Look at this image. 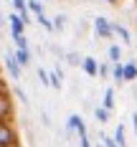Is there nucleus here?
Segmentation results:
<instances>
[{"label":"nucleus","mask_w":137,"mask_h":147,"mask_svg":"<svg viewBox=\"0 0 137 147\" xmlns=\"http://www.w3.org/2000/svg\"><path fill=\"white\" fill-rule=\"evenodd\" d=\"M0 147H20V137L13 122H3L0 119Z\"/></svg>","instance_id":"nucleus-1"},{"label":"nucleus","mask_w":137,"mask_h":147,"mask_svg":"<svg viewBox=\"0 0 137 147\" xmlns=\"http://www.w3.org/2000/svg\"><path fill=\"white\" fill-rule=\"evenodd\" d=\"M13 117H15V104L10 99V94L5 91V86H0V119L13 122Z\"/></svg>","instance_id":"nucleus-2"},{"label":"nucleus","mask_w":137,"mask_h":147,"mask_svg":"<svg viewBox=\"0 0 137 147\" xmlns=\"http://www.w3.org/2000/svg\"><path fill=\"white\" fill-rule=\"evenodd\" d=\"M71 132H76L79 137H81V134H89L81 114H69V119H66V134H71Z\"/></svg>","instance_id":"nucleus-3"},{"label":"nucleus","mask_w":137,"mask_h":147,"mask_svg":"<svg viewBox=\"0 0 137 147\" xmlns=\"http://www.w3.org/2000/svg\"><path fill=\"white\" fill-rule=\"evenodd\" d=\"M94 33H97V38H112V23H109V18L97 15L94 18Z\"/></svg>","instance_id":"nucleus-4"},{"label":"nucleus","mask_w":137,"mask_h":147,"mask_svg":"<svg viewBox=\"0 0 137 147\" xmlns=\"http://www.w3.org/2000/svg\"><path fill=\"white\" fill-rule=\"evenodd\" d=\"M5 69H8V74H10V79H15V81L23 76V69H20V66H18V61L13 59V51H8V53H5Z\"/></svg>","instance_id":"nucleus-5"},{"label":"nucleus","mask_w":137,"mask_h":147,"mask_svg":"<svg viewBox=\"0 0 137 147\" xmlns=\"http://www.w3.org/2000/svg\"><path fill=\"white\" fill-rule=\"evenodd\" d=\"M79 66H81V71L86 74V76H91V79H94V76H97V69H99V61L94 59V56H84Z\"/></svg>","instance_id":"nucleus-6"},{"label":"nucleus","mask_w":137,"mask_h":147,"mask_svg":"<svg viewBox=\"0 0 137 147\" xmlns=\"http://www.w3.org/2000/svg\"><path fill=\"white\" fill-rule=\"evenodd\" d=\"M8 20H10V33H13V38L26 36V26H23V20L18 18V13H10V15H8Z\"/></svg>","instance_id":"nucleus-7"},{"label":"nucleus","mask_w":137,"mask_h":147,"mask_svg":"<svg viewBox=\"0 0 137 147\" xmlns=\"http://www.w3.org/2000/svg\"><path fill=\"white\" fill-rule=\"evenodd\" d=\"M112 36H119V41L124 46L132 43V38H130V30H127V26H122V23H112Z\"/></svg>","instance_id":"nucleus-8"},{"label":"nucleus","mask_w":137,"mask_h":147,"mask_svg":"<svg viewBox=\"0 0 137 147\" xmlns=\"http://www.w3.org/2000/svg\"><path fill=\"white\" fill-rule=\"evenodd\" d=\"M122 81H137V63H122Z\"/></svg>","instance_id":"nucleus-9"},{"label":"nucleus","mask_w":137,"mask_h":147,"mask_svg":"<svg viewBox=\"0 0 137 147\" xmlns=\"http://www.w3.org/2000/svg\"><path fill=\"white\" fill-rule=\"evenodd\" d=\"M114 104H117V94H114V86H107V89H104V99H102V107H104L107 112H112V109H114Z\"/></svg>","instance_id":"nucleus-10"},{"label":"nucleus","mask_w":137,"mask_h":147,"mask_svg":"<svg viewBox=\"0 0 137 147\" xmlns=\"http://www.w3.org/2000/svg\"><path fill=\"white\" fill-rule=\"evenodd\" d=\"M13 59L18 61L20 69H26V66H30V51H20V48H15V51H13Z\"/></svg>","instance_id":"nucleus-11"},{"label":"nucleus","mask_w":137,"mask_h":147,"mask_svg":"<svg viewBox=\"0 0 137 147\" xmlns=\"http://www.w3.org/2000/svg\"><path fill=\"white\" fill-rule=\"evenodd\" d=\"M63 76H61V69H53V71H48V86L51 89H61L63 86V81H61Z\"/></svg>","instance_id":"nucleus-12"},{"label":"nucleus","mask_w":137,"mask_h":147,"mask_svg":"<svg viewBox=\"0 0 137 147\" xmlns=\"http://www.w3.org/2000/svg\"><path fill=\"white\" fill-rule=\"evenodd\" d=\"M107 56H109V63H122V46L112 43L109 51H107Z\"/></svg>","instance_id":"nucleus-13"},{"label":"nucleus","mask_w":137,"mask_h":147,"mask_svg":"<svg viewBox=\"0 0 137 147\" xmlns=\"http://www.w3.org/2000/svg\"><path fill=\"white\" fill-rule=\"evenodd\" d=\"M26 10L30 15H41L43 13V3L41 0H26Z\"/></svg>","instance_id":"nucleus-14"},{"label":"nucleus","mask_w":137,"mask_h":147,"mask_svg":"<svg viewBox=\"0 0 137 147\" xmlns=\"http://www.w3.org/2000/svg\"><path fill=\"white\" fill-rule=\"evenodd\" d=\"M51 28L59 30V33L66 28V13H56V15H53V20H51Z\"/></svg>","instance_id":"nucleus-15"},{"label":"nucleus","mask_w":137,"mask_h":147,"mask_svg":"<svg viewBox=\"0 0 137 147\" xmlns=\"http://www.w3.org/2000/svg\"><path fill=\"white\" fill-rule=\"evenodd\" d=\"M94 119H97L99 124H107V122H109V112H107L104 107H97V109H94Z\"/></svg>","instance_id":"nucleus-16"},{"label":"nucleus","mask_w":137,"mask_h":147,"mask_svg":"<svg viewBox=\"0 0 137 147\" xmlns=\"http://www.w3.org/2000/svg\"><path fill=\"white\" fill-rule=\"evenodd\" d=\"M112 140H114V142H117L119 147H124V145H127V140H124V127H122V124L117 127V129H114V134H112Z\"/></svg>","instance_id":"nucleus-17"},{"label":"nucleus","mask_w":137,"mask_h":147,"mask_svg":"<svg viewBox=\"0 0 137 147\" xmlns=\"http://www.w3.org/2000/svg\"><path fill=\"white\" fill-rule=\"evenodd\" d=\"M33 20H36V23H38L41 28H46V30H53V28H51V20H48V15H46V13H41V15H33Z\"/></svg>","instance_id":"nucleus-18"},{"label":"nucleus","mask_w":137,"mask_h":147,"mask_svg":"<svg viewBox=\"0 0 137 147\" xmlns=\"http://www.w3.org/2000/svg\"><path fill=\"white\" fill-rule=\"evenodd\" d=\"M13 43H15V48H20V51H30L28 38H26V36H18V38H13Z\"/></svg>","instance_id":"nucleus-19"},{"label":"nucleus","mask_w":137,"mask_h":147,"mask_svg":"<svg viewBox=\"0 0 137 147\" xmlns=\"http://www.w3.org/2000/svg\"><path fill=\"white\" fill-rule=\"evenodd\" d=\"M109 71H112V63H99V69H97V76H102V79H109Z\"/></svg>","instance_id":"nucleus-20"},{"label":"nucleus","mask_w":137,"mask_h":147,"mask_svg":"<svg viewBox=\"0 0 137 147\" xmlns=\"http://www.w3.org/2000/svg\"><path fill=\"white\" fill-rule=\"evenodd\" d=\"M10 3H13V10H15L18 15L28 13V10H26V0H10Z\"/></svg>","instance_id":"nucleus-21"},{"label":"nucleus","mask_w":137,"mask_h":147,"mask_svg":"<svg viewBox=\"0 0 137 147\" xmlns=\"http://www.w3.org/2000/svg\"><path fill=\"white\" fill-rule=\"evenodd\" d=\"M15 96H18V102L23 104V107H28V96H26V91H23L20 86H15Z\"/></svg>","instance_id":"nucleus-22"},{"label":"nucleus","mask_w":137,"mask_h":147,"mask_svg":"<svg viewBox=\"0 0 137 147\" xmlns=\"http://www.w3.org/2000/svg\"><path fill=\"white\" fill-rule=\"evenodd\" d=\"M66 61H69V63H71V66H79V63H81V56H79V53H74V51H71V53H69V56H66Z\"/></svg>","instance_id":"nucleus-23"},{"label":"nucleus","mask_w":137,"mask_h":147,"mask_svg":"<svg viewBox=\"0 0 137 147\" xmlns=\"http://www.w3.org/2000/svg\"><path fill=\"white\" fill-rule=\"evenodd\" d=\"M102 147H119V145H117L109 134H102Z\"/></svg>","instance_id":"nucleus-24"},{"label":"nucleus","mask_w":137,"mask_h":147,"mask_svg":"<svg viewBox=\"0 0 137 147\" xmlns=\"http://www.w3.org/2000/svg\"><path fill=\"white\" fill-rule=\"evenodd\" d=\"M38 81H41L43 86H48V71H46V69H38Z\"/></svg>","instance_id":"nucleus-25"},{"label":"nucleus","mask_w":137,"mask_h":147,"mask_svg":"<svg viewBox=\"0 0 137 147\" xmlns=\"http://www.w3.org/2000/svg\"><path fill=\"white\" fill-rule=\"evenodd\" d=\"M79 147H91V140H89V134H81V137H79Z\"/></svg>","instance_id":"nucleus-26"},{"label":"nucleus","mask_w":137,"mask_h":147,"mask_svg":"<svg viewBox=\"0 0 137 147\" xmlns=\"http://www.w3.org/2000/svg\"><path fill=\"white\" fill-rule=\"evenodd\" d=\"M132 127H135V134H137V112L132 114Z\"/></svg>","instance_id":"nucleus-27"},{"label":"nucleus","mask_w":137,"mask_h":147,"mask_svg":"<svg viewBox=\"0 0 137 147\" xmlns=\"http://www.w3.org/2000/svg\"><path fill=\"white\" fill-rule=\"evenodd\" d=\"M104 3H109V5H117V3H119V0H104Z\"/></svg>","instance_id":"nucleus-28"},{"label":"nucleus","mask_w":137,"mask_h":147,"mask_svg":"<svg viewBox=\"0 0 137 147\" xmlns=\"http://www.w3.org/2000/svg\"><path fill=\"white\" fill-rule=\"evenodd\" d=\"M0 36H3V15H0Z\"/></svg>","instance_id":"nucleus-29"},{"label":"nucleus","mask_w":137,"mask_h":147,"mask_svg":"<svg viewBox=\"0 0 137 147\" xmlns=\"http://www.w3.org/2000/svg\"><path fill=\"white\" fill-rule=\"evenodd\" d=\"M41 3H48V0H41Z\"/></svg>","instance_id":"nucleus-30"},{"label":"nucleus","mask_w":137,"mask_h":147,"mask_svg":"<svg viewBox=\"0 0 137 147\" xmlns=\"http://www.w3.org/2000/svg\"><path fill=\"white\" fill-rule=\"evenodd\" d=\"M0 86H3V81H0Z\"/></svg>","instance_id":"nucleus-31"},{"label":"nucleus","mask_w":137,"mask_h":147,"mask_svg":"<svg viewBox=\"0 0 137 147\" xmlns=\"http://www.w3.org/2000/svg\"><path fill=\"white\" fill-rule=\"evenodd\" d=\"M135 96H137V91H135Z\"/></svg>","instance_id":"nucleus-32"}]
</instances>
